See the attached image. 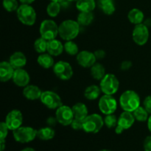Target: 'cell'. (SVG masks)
I'll return each mask as SVG.
<instances>
[{
	"mask_svg": "<svg viewBox=\"0 0 151 151\" xmlns=\"http://www.w3.org/2000/svg\"><path fill=\"white\" fill-rule=\"evenodd\" d=\"M81 25L77 21L66 19L59 24V36L65 41L75 39L79 35Z\"/></svg>",
	"mask_w": 151,
	"mask_h": 151,
	"instance_id": "obj_1",
	"label": "cell"
},
{
	"mask_svg": "<svg viewBox=\"0 0 151 151\" xmlns=\"http://www.w3.org/2000/svg\"><path fill=\"white\" fill-rule=\"evenodd\" d=\"M119 105L122 110L128 112L135 111L141 104L139 94L134 90H126L119 97Z\"/></svg>",
	"mask_w": 151,
	"mask_h": 151,
	"instance_id": "obj_2",
	"label": "cell"
},
{
	"mask_svg": "<svg viewBox=\"0 0 151 151\" xmlns=\"http://www.w3.org/2000/svg\"><path fill=\"white\" fill-rule=\"evenodd\" d=\"M16 16L19 22L26 26H32L36 21V12L30 4H22L16 10Z\"/></svg>",
	"mask_w": 151,
	"mask_h": 151,
	"instance_id": "obj_3",
	"label": "cell"
},
{
	"mask_svg": "<svg viewBox=\"0 0 151 151\" xmlns=\"http://www.w3.org/2000/svg\"><path fill=\"white\" fill-rule=\"evenodd\" d=\"M104 125V119L98 114H88L83 119V131L88 134H97Z\"/></svg>",
	"mask_w": 151,
	"mask_h": 151,
	"instance_id": "obj_4",
	"label": "cell"
},
{
	"mask_svg": "<svg viewBox=\"0 0 151 151\" xmlns=\"http://www.w3.org/2000/svg\"><path fill=\"white\" fill-rule=\"evenodd\" d=\"M100 87L104 94L114 95L117 92L119 87V81L114 74H106L100 81Z\"/></svg>",
	"mask_w": 151,
	"mask_h": 151,
	"instance_id": "obj_5",
	"label": "cell"
},
{
	"mask_svg": "<svg viewBox=\"0 0 151 151\" xmlns=\"http://www.w3.org/2000/svg\"><path fill=\"white\" fill-rule=\"evenodd\" d=\"M59 25L52 19H45L40 24L39 33L41 37L47 41L55 39L59 35Z\"/></svg>",
	"mask_w": 151,
	"mask_h": 151,
	"instance_id": "obj_6",
	"label": "cell"
},
{
	"mask_svg": "<svg viewBox=\"0 0 151 151\" xmlns=\"http://www.w3.org/2000/svg\"><path fill=\"white\" fill-rule=\"evenodd\" d=\"M13 135L17 142L28 143L37 137V130L29 126H21L13 131Z\"/></svg>",
	"mask_w": 151,
	"mask_h": 151,
	"instance_id": "obj_7",
	"label": "cell"
},
{
	"mask_svg": "<svg viewBox=\"0 0 151 151\" xmlns=\"http://www.w3.org/2000/svg\"><path fill=\"white\" fill-rule=\"evenodd\" d=\"M40 100L44 106L50 109H57L63 105V102L59 94L50 90L42 91Z\"/></svg>",
	"mask_w": 151,
	"mask_h": 151,
	"instance_id": "obj_8",
	"label": "cell"
},
{
	"mask_svg": "<svg viewBox=\"0 0 151 151\" xmlns=\"http://www.w3.org/2000/svg\"><path fill=\"white\" fill-rule=\"evenodd\" d=\"M98 107L103 114H112L117 109V101L113 95L103 94L99 100Z\"/></svg>",
	"mask_w": 151,
	"mask_h": 151,
	"instance_id": "obj_9",
	"label": "cell"
},
{
	"mask_svg": "<svg viewBox=\"0 0 151 151\" xmlns=\"http://www.w3.org/2000/svg\"><path fill=\"white\" fill-rule=\"evenodd\" d=\"M53 72L58 78L62 81H68L73 75V69L68 62L59 60L53 66Z\"/></svg>",
	"mask_w": 151,
	"mask_h": 151,
	"instance_id": "obj_10",
	"label": "cell"
},
{
	"mask_svg": "<svg viewBox=\"0 0 151 151\" xmlns=\"http://www.w3.org/2000/svg\"><path fill=\"white\" fill-rule=\"evenodd\" d=\"M55 117L58 122L63 126L71 125L72 121L75 119L72 109L66 105H62L56 109Z\"/></svg>",
	"mask_w": 151,
	"mask_h": 151,
	"instance_id": "obj_11",
	"label": "cell"
},
{
	"mask_svg": "<svg viewBox=\"0 0 151 151\" xmlns=\"http://www.w3.org/2000/svg\"><path fill=\"white\" fill-rule=\"evenodd\" d=\"M149 29L145 24H139L134 27L132 32V38L134 42L139 46H143L149 39Z\"/></svg>",
	"mask_w": 151,
	"mask_h": 151,
	"instance_id": "obj_12",
	"label": "cell"
},
{
	"mask_svg": "<svg viewBox=\"0 0 151 151\" xmlns=\"http://www.w3.org/2000/svg\"><path fill=\"white\" fill-rule=\"evenodd\" d=\"M4 122L8 127L10 131H15L22 126V123H23L22 113L18 109H13L10 111L6 116Z\"/></svg>",
	"mask_w": 151,
	"mask_h": 151,
	"instance_id": "obj_13",
	"label": "cell"
},
{
	"mask_svg": "<svg viewBox=\"0 0 151 151\" xmlns=\"http://www.w3.org/2000/svg\"><path fill=\"white\" fill-rule=\"evenodd\" d=\"M77 62L83 68H91L97 61L94 53L88 50H83L78 52L76 57Z\"/></svg>",
	"mask_w": 151,
	"mask_h": 151,
	"instance_id": "obj_14",
	"label": "cell"
},
{
	"mask_svg": "<svg viewBox=\"0 0 151 151\" xmlns=\"http://www.w3.org/2000/svg\"><path fill=\"white\" fill-rule=\"evenodd\" d=\"M12 80L17 86L25 87L29 85L30 77L29 73L25 69H24V68H22V69H15Z\"/></svg>",
	"mask_w": 151,
	"mask_h": 151,
	"instance_id": "obj_15",
	"label": "cell"
},
{
	"mask_svg": "<svg viewBox=\"0 0 151 151\" xmlns=\"http://www.w3.org/2000/svg\"><path fill=\"white\" fill-rule=\"evenodd\" d=\"M15 69L9 61H1L0 63V81L5 83L11 80L13 77Z\"/></svg>",
	"mask_w": 151,
	"mask_h": 151,
	"instance_id": "obj_16",
	"label": "cell"
},
{
	"mask_svg": "<svg viewBox=\"0 0 151 151\" xmlns=\"http://www.w3.org/2000/svg\"><path fill=\"white\" fill-rule=\"evenodd\" d=\"M136 119L133 115L132 112H128L124 111L118 118V125L123 128L124 130H128L133 126Z\"/></svg>",
	"mask_w": 151,
	"mask_h": 151,
	"instance_id": "obj_17",
	"label": "cell"
},
{
	"mask_svg": "<svg viewBox=\"0 0 151 151\" xmlns=\"http://www.w3.org/2000/svg\"><path fill=\"white\" fill-rule=\"evenodd\" d=\"M27 58L22 52H15L10 55L9 62L15 69H22L27 64Z\"/></svg>",
	"mask_w": 151,
	"mask_h": 151,
	"instance_id": "obj_18",
	"label": "cell"
},
{
	"mask_svg": "<svg viewBox=\"0 0 151 151\" xmlns=\"http://www.w3.org/2000/svg\"><path fill=\"white\" fill-rule=\"evenodd\" d=\"M42 91L35 85H27L23 89V95L29 100H40Z\"/></svg>",
	"mask_w": 151,
	"mask_h": 151,
	"instance_id": "obj_19",
	"label": "cell"
},
{
	"mask_svg": "<svg viewBox=\"0 0 151 151\" xmlns=\"http://www.w3.org/2000/svg\"><path fill=\"white\" fill-rule=\"evenodd\" d=\"M64 51L63 44L58 39L48 41L47 44V52L52 56H58Z\"/></svg>",
	"mask_w": 151,
	"mask_h": 151,
	"instance_id": "obj_20",
	"label": "cell"
},
{
	"mask_svg": "<svg viewBox=\"0 0 151 151\" xmlns=\"http://www.w3.org/2000/svg\"><path fill=\"white\" fill-rule=\"evenodd\" d=\"M75 119L83 120L88 115V108L84 103H77L72 107Z\"/></svg>",
	"mask_w": 151,
	"mask_h": 151,
	"instance_id": "obj_21",
	"label": "cell"
},
{
	"mask_svg": "<svg viewBox=\"0 0 151 151\" xmlns=\"http://www.w3.org/2000/svg\"><path fill=\"white\" fill-rule=\"evenodd\" d=\"M38 65L44 69H50L55 65V60L53 56L48 52H44L40 54L37 58Z\"/></svg>",
	"mask_w": 151,
	"mask_h": 151,
	"instance_id": "obj_22",
	"label": "cell"
},
{
	"mask_svg": "<svg viewBox=\"0 0 151 151\" xmlns=\"http://www.w3.org/2000/svg\"><path fill=\"white\" fill-rule=\"evenodd\" d=\"M144 17L143 12L138 8L131 9L128 13V19L129 22L135 25L142 23Z\"/></svg>",
	"mask_w": 151,
	"mask_h": 151,
	"instance_id": "obj_23",
	"label": "cell"
},
{
	"mask_svg": "<svg viewBox=\"0 0 151 151\" xmlns=\"http://www.w3.org/2000/svg\"><path fill=\"white\" fill-rule=\"evenodd\" d=\"M55 135V131L52 127L47 126L40 128L37 131V137L43 141L52 139Z\"/></svg>",
	"mask_w": 151,
	"mask_h": 151,
	"instance_id": "obj_24",
	"label": "cell"
},
{
	"mask_svg": "<svg viewBox=\"0 0 151 151\" xmlns=\"http://www.w3.org/2000/svg\"><path fill=\"white\" fill-rule=\"evenodd\" d=\"M98 6L103 13L106 15H112L116 10L114 0H99Z\"/></svg>",
	"mask_w": 151,
	"mask_h": 151,
	"instance_id": "obj_25",
	"label": "cell"
},
{
	"mask_svg": "<svg viewBox=\"0 0 151 151\" xmlns=\"http://www.w3.org/2000/svg\"><path fill=\"white\" fill-rule=\"evenodd\" d=\"M101 92L100 87L96 85H91L86 87L84 91V97L88 100H95L100 97Z\"/></svg>",
	"mask_w": 151,
	"mask_h": 151,
	"instance_id": "obj_26",
	"label": "cell"
},
{
	"mask_svg": "<svg viewBox=\"0 0 151 151\" xmlns=\"http://www.w3.org/2000/svg\"><path fill=\"white\" fill-rule=\"evenodd\" d=\"M96 7L94 0H78L76 7L80 12H92Z\"/></svg>",
	"mask_w": 151,
	"mask_h": 151,
	"instance_id": "obj_27",
	"label": "cell"
},
{
	"mask_svg": "<svg viewBox=\"0 0 151 151\" xmlns=\"http://www.w3.org/2000/svg\"><path fill=\"white\" fill-rule=\"evenodd\" d=\"M91 75L94 79L97 81H101L103 77L106 75V69L105 67L100 63H95L90 69Z\"/></svg>",
	"mask_w": 151,
	"mask_h": 151,
	"instance_id": "obj_28",
	"label": "cell"
},
{
	"mask_svg": "<svg viewBox=\"0 0 151 151\" xmlns=\"http://www.w3.org/2000/svg\"><path fill=\"white\" fill-rule=\"evenodd\" d=\"M94 20V14L92 12H80L78 16L77 22L81 26H88Z\"/></svg>",
	"mask_w": 151,
	"mask_h": 151,
	"instance_id": "obj_29",
	"label": "cell"
},
{
	"mask_svg": "<svg viewBox=\"0 0 151 151\" xmlns=\"http://www.w3.org/2000/svg\"><path fill=\"white\" fill-rule=\"evenodd\" d=\"M132 113L135 119L138 122H146L149 118V113L143 106H139Z\"/></svg>",
	"mask_w": 151,
	"mask_h": 151,
	"instance_id": "obj_30",
	"label": "cell"
},
{
	"mask_svg": "<svg viewBox=\"0 0 151 151\" xmlns=\"http://www.w3.org/2000/svg\"><path fill=\"white\" fill-rule=\"evenodd\" d=\"M47 44L48 41L43 38L42 37L37 38L34 42V49L39 54L46 52L47 51Z\"/></svg>",
	"mask_w": 151,
	"mask_h": 151,
	"instance_id": "obj_31",
	"label": "cell"
},
{
	"mask_svg": "<svg viewBox=\"0 0 151 151\" xmlns=\"http://www.w3.org/2000/svg\"><path fill=\"white\" fill-rule=\"evenodd\" d=\"M63 47H64V51L69 55H77L79 52L78 44L74 42L72 40L66 41L65 44H63Z\"/></svg>",
	"mask_w": 151,
	"mask_h": 151,
	"instance_id": "obj_32",
	"label": "cell"
},
{
	"mask_svg": "<svg viewBox=\"0 0 151 151\" xmlns=\"http://www.w3.org/2000/svg\"><path fill=\"white\" fill-rule=\"evenodd\" d=\"M60 2L56 1H51L47 7V13L49 16L52 18H55L60 13Z\"/></svg>",
	"mask_w": 151,
	"mask_h": 151,
	"instance_id": "obj_33",
	"label": "cell"
},
{
	"mask_svg": "<svg viewBox=\"0 0 151 151\" xmlns=\"http://www.w3.org/2000/svg\"><path fill=\"white\" fill-rule=\"evenodd\" d=\"M3 7L7 12L16 11L19 5L17 0H3Z\"/></svg>",
	"mask_w": 151,
	"mask_h": 151,
	"instance_id": "obj_34",
	"label": "cell"
},
{
	"mask_svg": "<svg viewBox=\"0 0 151 151\" xmlns=\"http://www.w3.org/2000/svg\"><path fill=\"white\" fill-rule=\"evenodd\" d=\"M103 119H104V125L108 128H115L118 124L117 117L114 114L106 115V116H105Z\"/></svg>",
	"mask_w": 151,
	"mask_h": 151,
	"instance_id": "obj_35",
	"label": "cell"
},
{
	"mask_svg": "<svg viewBox=\"0 0 151 151\" xmlns=\"http://www.w3.org/2000/svg\"><path fill=\"white\" fill-rule=\"evenodd\" d=\"M9 131L10 130H9L8 127L7 126L5 122H1L0 123V140H5Z\"/></svg>",
	"mask_w": 151,
	"mask_h": 151,
	"instance_id": "obj_36",
	"label": "cell"
},
{
	"mask_svg": "<svg viewBox=\"0 0 151 151\" xmlns=\"http://www.w3.org/2000/svg\"><path fill=\"white\" fill-rule=\"evenodd\" d=\"M71 127L73 130L75 131H81L83 130V120L78 119H74L71 124Z\"/></svg>",
	"mask_w": 151,
	"mask_h": 151,
	"instance_id": "obj_37",
	"label": "cell"
},
{
	"mask_svg": "<svg viewBox=\"0 0 151 151\" xmlns=\"http://www.w3.org/2000/svg\"><path fill=\"white\" fill-rule=\"evenodd\" d=\"M143 107L148 112L149 114H151V95L147 96L145 98L143 101Z\"/></svg>",
	"mask_w": 151,
	"mask_h": 151,
	"instance_id": "obj_38",
	"label": "cell"
},
{
	"mask_svg": "<svg viewBox=\"0 0 151 151\" xmlns=\"http://www.w3.org/2000/svg\"><path fill=\"white\" fill-rule=\"evenodd\" d=\"M133 63L131 60H124L122 62L120 65V69L122 71H128L132 67Z\"/></svg>",
	"mask_w": 151,
	"mask_h": 151,
	"instance_id": "obj_39",
	"label": "cell"
},
{
	"mask_svg": "<svg viewBox=\"0 0 151 151\" xmlns=\"http://www.w3.org/2000/svg\"><path fill=\"white\" fill-rule=\"evenodd\" d=\"M145 151H151V136L146 137L143 143Z\"/></svg>",
	"mask_w": 151,
	"mask_h": 151,
	"instance_id": "obj_40",
	"label": "cell"
},
{
	"mask_svg": "<svg viewBox=\"0 0 151 151\" xmlns=\"http://www.w3.org/2000/svg\"><path fill=\"white\" fill-rule=\"evenodd\" d=\"M94 55H95L97 60H102V59L104 58L106 55V52L103 50H97L94 52Z\"/></svg>",
	"mask_w": 151,
	"mask_h": 151,
	"instance_id": "obj_41",
	"label": "cell"
},
{
	"mask_svg": "<svg viewBox=\"0 0 151 151\" xmlns=\"http://www.w3.org/2000/svg\"><path fill=\"white\" fill-rule=\"evenodd\" d=\"M47 123H48V125L51 127V126H54V125L56 124V122H58V121H57V119H56V117L55 118V119L53 117H50L47 119Z\"/></svg>",
	"mask_w": 151,
	"mask_h": 151,
	"instance_id": "obj_42",
	"label": "cell"
},
{
	"mask_svg": "<svg viewBox=\"0 0 151 151\" xmlns=\"http://www.w3.org/2000/svg\"><path fill=\"white\" fill-rule=\"evenodd\" d=\"M124 131H125V130L122 128H121V127L118 125H116V128H115V133H116V134H121Z\"/></svg>",
	"mask_w": 151,
	"mask_h": 151,
	"instance_id": "obj_43",
	"label": "cell"
},
{
	"mask_svg": "<svg viewBox=\"0 0 151 151\" xmlns=\"http://www.w3.org/2000/svg\"><path fill=\"white\" fill-rule=\"evenodd\" d=\"M5 140H0V151H4L5 149Z\"/></svg>",
	"mask_w": 151,
	"mask_h": 151,
	"instance_id": "obj_44",
	"label": "cell"
},
{
	"mask_svg": "<svg viewBox=\"0 0 151 151\" xmlns=\"http://www.w3.org/2000/svg\"><path fill=\"white\" fill-rule=\"evenodd\" d=\"M20 2L22 4H32V2L35 1V0H19Z\"/></svg>",
	"mask_w": 151,
	"mask_h": 151,
	"instance_id": "obj_45",
	"label": "cell"
},
{
	"mask_svg": "<svg viewBox=\"0 0 151 151\" xmlns=\"http://www.w3.org/2000/svg\"><path fill=\"white\" fill-rule=\"evenodd\" d=\"M147 128H148L149 131L151 133V114L149 116L148 119H147Z\"/></svg>",
	"mask_w": 151,
	"mask_h": 151,
	"instance_id": "obj_46",
	"label": "cell"
},
{
	"mask_svg": "<svg viewBox=\"0 0 151 151\" xmlns=\"http://www.w3.org/2000/svg\"><path fill=\"white\" fill-rule=\"evenodd\" d=\"M21 151H36L35 149H33L32 147H25L24 148L23 150H22Z\"/></svg>",
	"mask_w": 151,
	"mask_h": 151,
	"instance_id": "obj_47",
	"label": "cell"
},
{
	"mask_svg": "<svg viewBox=\"0 0 151 151\" xmlns=\"http://www.w3.org/2000/svg\"><path fill=\"white\" fill-rule=\"evenodd\" d=\"M51 1H56V2H60V1H62L63 0H50Z\"/></svg>",
	"mask_w": 151,
	"mask_h": 151,
	"instance_id": "obj_48",
	"label": "cell"
},
{
	"mask_svg": "<svg viewBox=\"0 0 151 151\" xmlns=\"http://www.w3.org/2000/svg\"><path fill=\"white\" fill-rule=\"evenodd\" d=\"M99 151H111V150H107V149H103V150H100Z\"/></svg>",
	"mask_w": 151,
	"mask_h": 151,
	"instance_id": "obj_49",
	"label": "cell"
},
{
	"mask_svg": "<svg viewBox=\"0 0 151 151\" xmlns=\"http://www.w3.org/2000/svg\"><path fill=\"white\" fill-rule=\"evenodd\" d=\"M67 1H78V0H67Z\"/></svg>",
	"mask_w": 151,
	"mask_h": 151,
	"instance_id": "obj_50",
	"label": "cell"
}]
</instances>
